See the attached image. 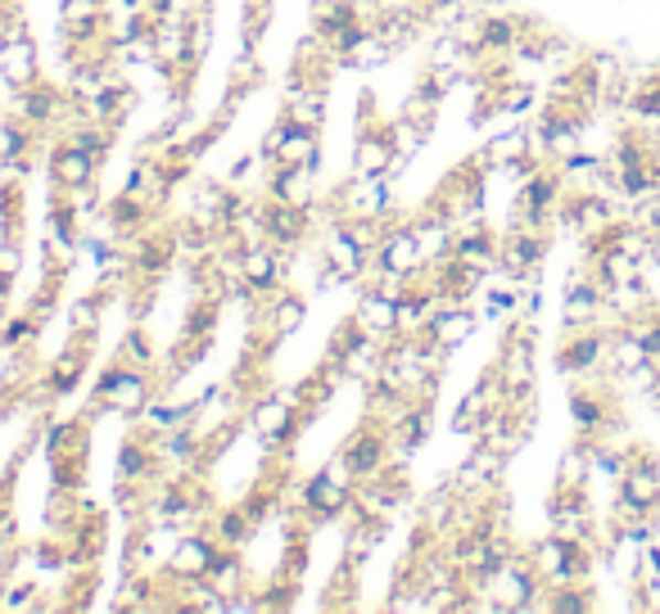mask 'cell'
<instances>
[{"mask_svg": "<svg viewBox=\"0 0 660 614\" xmlns=\"http://www.w3.org/2000/svg\"><path fill=\"white\" fill-rule=\"evenodd\" d=\"M552 191H556V181H552V176H534V181L525 185V200H521L525 213H530V217H543L547 204H552Z\"/></svg>", "mask_w": 660, "mask_h": 614, "instance_id": "cb8c5ba5", "label": "cell"}, {"mask_svg": "<svg viewBox=\"0 0 660 614\" xmlns=\"http://www.w3.org/2000/svg\"><path fill=\"white\" fill-rule=\"evenodd\" d=\"M511 41H515L511 23L489 19V23H485V32H480V51H511Z\"/></svg>", "mask_w": 660, "mask_h": 614, "instance_id": "d4e9b609", "label": "cell"}, {"mask_svg": "<svg viewBox=\"0 0 660 614\" xmlns=\"http://www.w3.org/2000/svg\"><path fill=\"white\" fill-rule=\"evenodd\" d=\"M398 168H403V159L394 150L390 127H366L353 146V176H390Z\"/></svg>", "mask_w": 660, "mask_h": 614, "instance_id": "9c48e42d", "label": "cell"}, {"mask_svg": "<svg viewBox=\"0 0 660 614\" xmlns=\"http://www.w3.org/2000/svg\"><path fill=\"white\" fill-rule=\"evenodd\" d=\"M286 276H290V267H286V258H280V249H272V245L235 249V280L249 286L254 294H272Z\"/></svg>", "mask_w": 660, "mask_h": 614, "instance_id": "ba28073f", "label": "cell"}, {"mask_svg": "<svg viewBox=\"0 0 660 614\" xmlns=\"http://www.w3.org/2000/svg\"><path fill=\"white\" fill-rule=\"evenodd\" d=\"M304 240H308V213L286 208V204H272V200H267V245H272V249L295 254Z\"/></svg>", "mask_w": 660, "mask_h": 614, "instance_id": "2e32d148", "label": "cell"}, {"mask_svg": "<svg viewBox=\"0 0 660 614\" xmlns=\"http://www.w3.org/2000/svg\"><path fill=\"white\" fill-rule=\"evenodd\" d=\"M100 308H105V303H96V299H77V303H68V330H73L77 340H91V335H96Z\"/></svg>", "mask_w": 660, "mask_h": 614, "instance_id": "7402d4cb", "label": "cell"}, {"mask_svg": "<svg viewBox=\"0 0 660 614\" xmlns=\"http://www.w3.org/2000/svg\"><path fill=\"white\" fill-rule=\"evenodd\" d=\"M77 226H82V213H77L68 200H60V204L51 208V254H55V258H73V249H77Z\"/></svg>", "mask_w": 660, "mask_h": 614, "instance_id": "44dd1931", "label": "cell"}, {"mask_svg": "<svg viewBox=\"0 0 660 614\" xmlns=\"http://www.w3.org/2000/svg\"><path fill=\"white\" fill-rule=\"evenodd\" d=\"M263 312H267V340H290L308 316V303L299 294H280V299L263 303Z\"/></svg>", "mask_w": 660, "mask_h": 614, "instance_id": "d6986e66", "label": "cell"}, {"mask_svg": "<svg viewBox=\"0 0 660 614\" xmlns=\"http://www.w3.org/2000/svg\"><path fill=\"white\" fill-rule=\"evenodd\" d=\"M390 208H394V195H390L385 176H353L344 191H336V200H330V213L344 222H385Z\"/></svg>", "mask_w": 660, "mask_h": 614, "instance_id": "3957f363", "label": "cell"}, {"mask_svg": "<svg viewBox=\"0 0 660 614\" xmlns=\"http://www.w3.org/2000/svg\"><path fill=\"white\" fill-rule=\"evenodd\" d=\"M217 547H222V542H217L213 534H195V529H185V534L172 542L168 560H163V574H168L172 583H204V579H209V570H213Z\"/></svg>", "mask_w": 660, "mask_h": 614, "instance_id": "277c9868", "label": "cell"}, {"mask_svg": "<svg viewBox=\"0 0 660 614\" xmlns=\"http://www.w3.org/2000/svg\"><path fill=\"white\" fill-rule=\"evenodd\" d=\"M304 424H308V411H304V407H295V402H286L280 394L258 398V402L249 407V430H254V439H258L267 452L290 448V443L299 439Z\"/></svg>", "mask_w": 660, "mask_h": 614, "instance_id": "7a4b0ae2", "label": "cell"}, {"mask_svg": "<svg viewBox=\"0 0 660 614\" xmlns=\"http://www.w3.org/2000/svg\"><path fill=\"white\" fill-rule=\"evenodd\" d=\"M371 267H385L394 276H416L421 267H426V258H421V245H416V230L412 226H394L381 235V245H375L371 254Z\"/></svg>", "mask_w": 660, "mask_h": 614, "instance_id": "8fae6325", "label": "cell"}, {"mask_svg": "<svg viewBox=\"0 0 660 614\" xmlns=\"http://www.w3.org/2000/svg\"><path fill=\"white\" fill-rule=\"evenodd\" d=\"M358 325L366 330L371 340H398V299L394 294H381V290H362V303H358Z\"/></svg>", "mask_w": 660, "mask_h": 614, "instance_id": "4fadbf2b", "label": "cell"}, {"mask_svg": "<svg viewBox=\"0 0 660 614\" xmlns=\"http://www.w3.org/2000/svg\"><path fill=\"white\" fill-rule=\"evenodd\" d=\"M593 353H597V344H593V340H584V344H571V348H565V353H561V362H565V366H584Z\"/></svg>", "mask_w": 660, "mask_h": 614, "instance_id": "f1b7e54d", "label": "cell"}, {"mask_svg": "<svg viewBox=\"0 0 660 614\" xmlns=\"http://www.w3.org/2000/svg\"><path fill=\"white\" fill-rule=\"evenodd\" d=\"M82 370H86V340L77 344V348H68V353H60L51 366L41 370V398H64V394H73L77 389V380H82Z\"/></svg>", "mask_w": 660, "mask_h": 614, "instance_id": "5bb4252c", "label": "cell"}, {"mask_svg": "<svg viewBox=\"0 0 660 614\" xmlns=\"http://www.w3.org/2000/svg\"><path fill=\"white\" fill-rule=\"evenodd\" d=\"M254 529H258V519H254L249 506H231V510H222V515L213 519V538H217L222 547H245V542L254 538Z\"/></svg>", "mask_w": 660, "mask_h": 614, "instance_id": "ffe728a7", "label": "cell"}, {"mask_svg": "<svg viewBox=\"0 0 660 614\" xmlns=\"http://www.w3.org/2000/svg\"><path fill=\"white\" fill-rule=\"evenodd\" d=\"M45 172H51L55 191H86L100 172V159L91 150H82V146H73L68 136H60V140L45 146Z\"/></svg>", "mask_w": 660, "mask_h": 614, "instance_id": "5b68a950", "label": "cell"}, {"mask_svg": "<svg viewBox=\"0 0 660 614\" xmlns=\"http://www.w3.org/2000/svg\"><path fill=\"white\" fill-rule=\"evenodd\" d=\"M470 330H476V321H470V312L461 303H439L430 325H426V340H435L439 348H457Z\"/></svg>", "mask_w": 660, "mask_h": 614, "instance_id": "ac0fdd59", "label": "cell"}, {"mask_svg": "<svg viewBox=\"0 0 660 614\" xmlns=\"http://www.w3.org/2000/svg\"><path fill=\"white\" fill-rule=\"evenodd\" d=\"M340 461L353 470V480H371V475H381V470L390 465V424L381 420H366L362 430L340 448Z\"/></svg>", "mask_w": 660, "mask_h": 614, "instance_id": "52a82bcc", "label": "cell"}, {"mask_svg": "<svg viewBox=\"0 0 660 614\" xmlns=\"http://www.w3.org/2000/svg\"><path fill=\"white\" fill-rule=\"evenodd\" d=\"M118 357L131 362V366H140V370H150V366H155V344H150L146 330H131V335L123 340V353H118Z\"/></svg>", "mask_w": 660, "mask_h": 614, "instance_id": "603a6c76", "label": "cell"}, {"mask_svg": "<svg viewBox=\"0 0 660 614\" xmlns=\"http://www.w3.org/2000/svg\"><path fill=\"white\" fill-rule=\"evenodd\" d=\"M19 267H23V249L14 245V240H6V245H0V276H19Z\"/></svg>", "mask_w": 660, "mask_h": 614, "instance_id": "83f0119b", "label": "cell"}, {"mask_svg": "<svg viewBox=\"0 0 660 614\" xmlns=\"http://www.w3.org/2000/svg\"><path fill=\"white\" fill-rule=\"evenodd\" d=\"M267 200L299 213L317 204V168H267Z\"/></svg>", "mask_w": 660, "mask_h": 614, "instance_id": "30bf717a", "label": "cell"}, {"mask_svg": "<svg viewBox=\"0 0 660 614\" xmlns=\"http://www.w3.org/2000/svg\"><path fill=\"white\" fill-rule=\"evenodd\" d=\"M263 159L267 168H317V131L280 118L263 140Z\"/></svg>", "mask_w": 660, "mask_h": 614, "instance_id": "8992f818", "label": "cell"}, {"mask_svg": "<svg viewBox=\"0 0 660 614\" xmlns=\"http://www.w3.org/2000/svg\"><path fill=\"white\" fill-rule=\"evenodd\" d=\"M0 82L10 90H23L36 82V45L28 41L23 28H10L0 36Z\"/></svg>", "mask_w": 660, "mask_h": 614, "instance_id": "7c38bea8", "label": "cell"}, {"mask_svg": "<svg viewBox=\"0 0 660 614\" xmlns=\"http://www.w3.org/2000/svg\"><path fill=\"white\" fill-rule=\"evenodd\" d=\"M209 592H217V596H235V592H245L249 588V560L241 556V547H217V556H213V570H209Z\"/></svg>", "mask_w": 660, "mask_h": 614, "instance_id": "9a60e30c", "label": "cell"}, {"mask_svg": "<svg viewBox=\"0 0 660 614\" xmlns=\"http://www.w3.org/2000/svg\"><path fill=\"white\" fill-rule=\"evenodd\" d=\"M36 325H41V321H36L32 312L19 316V321H10V325H6V340H0V344H6V348H23V344L36 335Z\"/></svg>", "mask_w": 660, "mask_h": 614, "instance_id": "484cf974", "label": "cell"}, {"mask_svg": "<svg viewBox=\"0 0 660 614\" xmlns=\"http://www.w3.org/2000/svg\"><path fill=\"white\" fill-rule=\"evenodd\" d=\"M280 118H290V122L317 131V127L326 122V86H317V82H295V86L286 90V114H280Z\"/></svg>", "mask_w": 660, "mask_h": 614, "instance_id": "e0dca14e", "label": "cell"}, {"mask_svg": "<svg viewBox=\"0 0 660 614\" xmlns=\"http://www.w3.org/2000/svg\"><path fill=\"white\" fill-rule=\"evenodd\" d=\"M507 254H511V262H515V267H525V262H534V258H539V240L521 235V240H511V245H507Z\"/></svg>", "mask_w": 660, "mask_h": 614, "instance_id": "4316f807", "label": "cell"}, {"mask_svg": "<svg viewBox=\"0 0 660 614\" xmlns=\"http://www.w3.org/2000/svg\"><path fill=\"white\" fill-rule=\"evenodd\" d=\"M96 402L105 411H118V416H140L150 402H155V385H150V370H140L131 362H114L105 375H100V385H96Z\"/></svg>", "mask_w": 660, "mask_h": 614, "instance_id": "6da1fadb", "label": "cell"}]
</instances>
